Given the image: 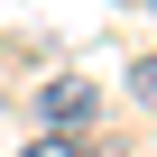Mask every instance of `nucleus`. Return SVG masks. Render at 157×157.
Masks as SVG:
<instances>
[{
	"label": "nucleus",
	"instance_id": "2",
	"mask_svg": "<svg viewBox=\"0 0 157 157\" xmlns=\"http://www.w3.org/2000/svg\"><path fill=\"white\" fill-rule=\"evenodd\" d=\"M19 157H93V148H83V139H28Z\"/></svg>",
	"mask_w": 157,
	"mask_h": 157
},
{
	"label": "nucleus",
	"instance_id": "1",
	"mask_svg": "<svg viewBox=\"0 0 157 157\" xmlns=\"http://www.w3.org/2000/svg\"><path fill=\"white\" fill-rule=\"evenodd\" d=\"M37 139H93V120H102V93L83 83V74H56V83L37 93Z\"/></svg>",
	"mask_w": 157,
	"mask_h": 157
}]
</instances>
